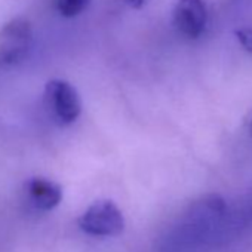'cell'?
Here are the masks:
<instances>
[{"label": "cell", "mask_w": 252, "mask_h": 252, "mask_svg": "<svg viewBox=\"0 0 252 252\" xmlns=\"http://www.w3.org/2000/svg\"><path fill=\"white\" fill-rule=\"evenodd\" d=\"M91 3V0H52L55 11L64 18H74L80 15Z\"/></svg>", "instance_id": "obj_6"}, {"label": "cell", "mask_w": 252, "mask_h": 252, "mask_svg": "<svg viewBox=\"0 0 252 252\" xmlns=\"http://www.w3.org/2000/svg\"><path fill=\"white\" fill-rule=\"evenodd\" d=\"M45 105L51 117L63 126L73 123L82 111V102L76 88L63 79H52L46 83Z\"/></svg>", "instance_id": "obj_2"}, {"label": "cell", "mask_w": 252, "mask_h": 252, "mask_svg": "<svg viewBox=\"0 0 252 252\" xmlns=\"http://www.w3.org/2000/svg\"><path fill=\"white\" fill-rule=\"evenodd\" d=\"M33 29L23 18H14L0 30V65H15L21 63L32 46Z\"/></svg>", "instance_id": "obj_3"}, {"label": "cell", "mask_w": 252, "mask_h": 252, "mask_svg": "<svg viewBox=\"0 0 252 252\" xmlns=\"http://www.w3.org/2000/svg\"><path fill=\"white\" fill-rule=\"evenodd\" d=\"M245 125H246V131H248V132H249V135L252 137V110L248 113L246 120H245Z\"/></svg>", "instance_id": "obj_9"}, {"label": "cell", "mask_w": 252, "mask_h": 252, "mask_svg": "<svg viewBox=\"0 0 252 252\" xmlns=\"http://www.w3.org/2000/svg\"><path fill=\"white\" fill-rule=\"evenodd\" d=\"M208 14L203 0H178L174 9V24L177 30L190 37H199L206 27Z\"/></svg>", "instance_id": "obj_4"}, {"label": "cell", "mask_w": 252, "mask_h": 252, "mask_svg": "<svg viewBox=\"0 0 252 252\" xmlns=\"http://www.w3.org/2000/svg\"><path fill=\"white\" fill-rule=\"evenodd\" d=\"M79 227L91 236L113 237L125 230V217L119 206L108 199L94 202L79 218Z\"/></svg>", "instance_id": "obj_1"}, {"label": "cell", "mask_w": 252, "mask_h": 252, "mask_svg": "<svg viewBox=\"0 0 252 252\" xmlns=\"http://www.w3.org/2000/svg\"><path fill=\"white\" fill-rule=\"evenodd\" d=\"M26 196L30 203L40 211H51L57 208L63 200V189L60 184L42 178L34 177L26 183Z\"/></svg>", "instance_id": "obj_5"}, {"label": "cell", "mask_w": 252, "mask_h": 252, "mask_svg": "<svg viewBox=\"0 0 252 252\" xmlns=\"http://www.w3.org/2000/svg\"><path fill=\"white\" fill-rule=\"evenodd\" d=\"M236 37L240 42L242 48L252 54V29H239L236 30Z\"/></svg>", "instance_id": "obj_7"}, {"label": "cell", "mask_w": 252, "mask_h": 252, "mask_svg": "<svg viewBox=\"0 0 252 252\" xmlns=\"http://www.w3.org/2000/svg\"><path fill=\"white\" fill-rule=\"evenodd\" d=\"M125 2L128 3L131 8H134V9H140V8H143L147 3V0H125Z\"/></svg>", "instance_id": "obj_8"}]
</instances>
